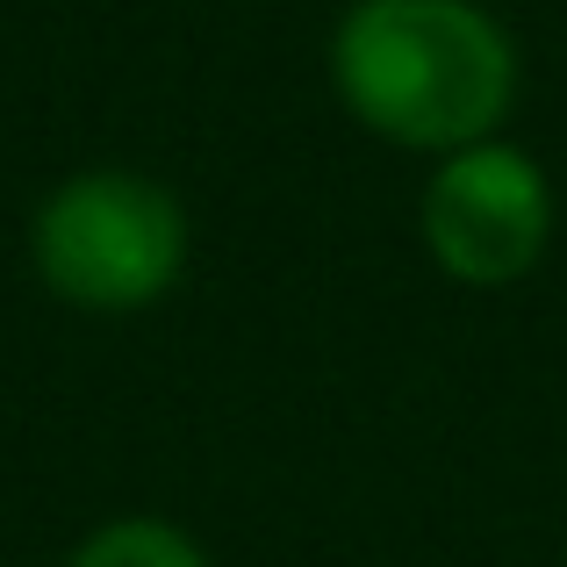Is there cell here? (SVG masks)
<instances>
[{
  "label": "cell",
  "mask_w": 567,
  "mask_h": 567,
  "mask_svg": "<svg viewBox=\"0 0 567 567\" xmlns=\"http://www.w3.org/2000/svg\"><path fill=\"white\" fill-rule=\"evenodd\" d=\"M346 115L402 152H467L517 109V43L482 0H352L331 29Z\"/></svg>",
  "instance_id": "obj_1"
},
{
  "label": "cell",
  "mask_w": 567,
  "mask_h": 567,
  "mask_svg": "<svg viewBox=\"0 0 567 567\" xmlns=\"http://www.w3.org/2000/svg\"><path fill=\"white\" fill-rule=\"evenodd\" d=\"M29 259L43 288L94 317H130L173 295L187 266V208L130 166L72 173L43 194L29 223Z\"/></svg>",
  "instance_id": "obj_2"
},
{
  "label": "cell",
  "mask_w": 567,
  "mask_h": 567,
  "mask_svg": "<svg viewBox=\"0 0 567 567\" xmlns=\"http://www.w3.org/2000/svg\"><path fill=\"white\" fill-rule=\"evenodd\" d=\"M416 230L453 288H517L554 245V181L511 137L445 152L416 202Z\"/></svg>",
  "instance_id": "obj_3"
},
{
  "label": "cell",
  "mask_w": 567,
  "mask_h": 567,
  "mask_svg": "<svg viewBox=\"0 0 567 567\" xmlns=\"http://www.w3.org/2000/svg\"><path fill=\"white\" fill-rule=\"evenodd\" d=\"M65 567H208V554L166 517H109L72 546Z\"/></svg>",
  "instance_id": "obj_4"
}]
</instances>
